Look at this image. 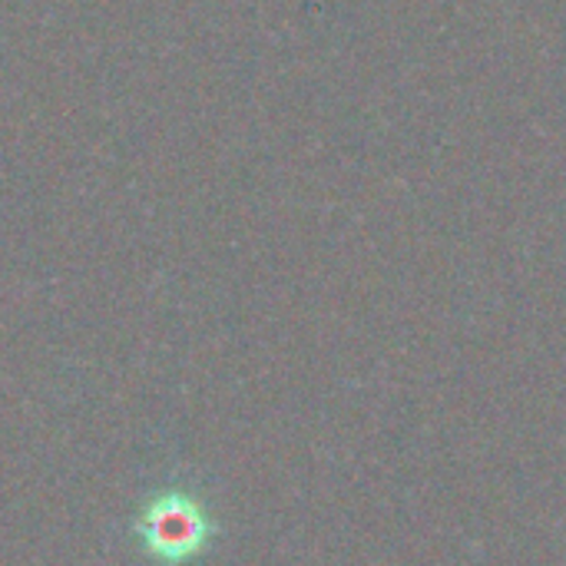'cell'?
<instances>
[{
	"label": "cell",
	"instance_id": "6da1fadb",
	"mask_svg": "<svg viewBox=\"0 0 566 566\" xmlns=\"http://www.w3.org/2000/svg\"><path fill=\"white\" fill-rule=\"evenodd\" d=\"M136 531H139V541L149 551V557L176 566L206 551V544L212 537V521L196 497L169 491V494H159L149 501Z\"/></svg>",
	"mask_w": 566,
	"mask_h": 566
}]
</instances>
